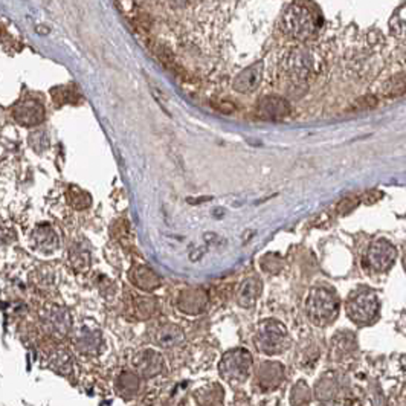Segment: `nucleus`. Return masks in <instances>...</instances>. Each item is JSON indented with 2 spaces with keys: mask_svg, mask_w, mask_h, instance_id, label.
Instances as JSON below:
<instances>
[{
  "mask_svg": "<svg viewBox=\"0 0 406 406\" xmlns=\"http://www.w3.org/2000/svg\"><path fill=\"white\" fill-rule=\"evenodd\" d=\"M290 402L295 405H304L310 402V389L307 388L304 382H298V385L292 388Z\"/></svg>",
  "mask_w": 406,
  "mask_h": 406,
  "instance_id": "obj_29",
  "label": "nucleus"
},
{
  "mask_svg": "<svg viewBox=\"0 0 406 406\" xmlns=\"http://www.w3.org/2000/svg\"><path fill=\"white\" fill-rule=\"evenodd\" d=\"M66 196H68V202L75 210H86V208H89L92 203L89 193H86V191H83L78 187H69Z\"/></svg>",
  "mask_w": 406,
  "mask_h": 406,
  "instance_id": "obj_27",
  "label": "nucleus"
},
{
  "mask_svg": "<svg viewBox=\"0 0 406 406\" xmlns=\"http://www.w3.org/2000/svg\"><path fill=\"white\" fill-rule=\"evenodd\" d=\"M43 327L54 338H65L72 327V318L66 309L51 306L43 313Z\"/></svg>",
  "mask_w": 406,
  "mask_h": 406,
  "instance_id": "obj_8",
  "label": "nucleus"
},
{
  "mask_svg": "<svg viewBox=\"0 0 406 406\" xmlns=\"http://www.w3.org/2000/svg\"><path fill=\"white\" fill-rule=\"evenodd\" d=\"M49 367L55 373L63 374V376H68V374H70V373H72V370H74L72 357H70L69 353L65 352V350H58V352H55L51 356Z\"/></svg>",
  "mask_w": 406,
  "mask_h": 406,
  "instance_id": "obj_25",
  "label": "nucleus"
},
{
  "mask_svg": "<svg viewBox=\"0 0 406 406\" xmlns=\"http://www.w3.org/2000/svg\"><path fill=\"white\" fill-rule=\"evenodd\" d=\"M284 380V365L275 361H267L260 365L256 376V384L261 391L270 393L283 384Z\"/></svg>",
  "mask_w": 406,
  "mask_h": 406,
  "instance_id": "obj_10",
  "label": "nucleus"
},
{
  "mask_svg": "<svg viewBox=\"0 0 406 406\" xmlns=\"http://www.w3.org/2000/svg\"><path fill=\"white\" fill-rule=\"evenodd\" d=\"M257 348L267 356L283 353L289 345V333L281 322L275 320H266L260 322L253 338Z\"/></svg>",
  "mask_w": 406,
  "mask_h": 406,
  "instance_id": "obj_4",
  "label": "nucleus"
},
{
  "mask_svg": "<svg viewBox=\"0 0 406 406\" xmlns=\"http://www.w3.org/2000/svg\"><path fill=\"white\" fill-rule=\"evenodd\" d=\"M257 114L266 121H281L290 115L289 102L280 97H265L257 106Z\"/></svg>",
  "mask_w": 406,
  "mask_h": 406,
  "instance_id": "obj_13",
  "label": "nucleus"
},
{
  "mask_svg": "<svg viewBox=\"0 0 406 406\" xmlns=\"http://www.w3.org/2000/svg\"><path fill=\"white\" fill-rule=\"evenodd\" d=\"M263 69H265V66H263L261 61H258L242 70L234 79V89L240 93H252L261 83Z\"/></svg>",
  "mask_w": 406,
  "mask_h": 406,
  "instance_id": "obj_15",
  "label": "nucleus"
},
{
  "mask_svg": "<svg viewBox=\"0 0 406 406\" xmlns=\"http://www.w3.org/2000/svg\"><path fill=\"white\" fill-rule=\"evenodd\" d=\"M347 315L353 322L365 325L376 320L379 315V299L371 290H361L347 301Z\"/></svg>",
  "mask_w": 406,
  "mask_h": 406,
  "instance_id": "obj_6",
  "label": "nucleus"
},
{
  "mask_svg": "<svg viewBox=\"0 0 406 406\" xmlns=\"http://www.w3.org/2000/svg\"><path fill=\"white\" fill-rule=\"evenodd\" d=\"M129 278L132 284L136 286L138 289L151 292L157 288H161V278H159L153 270L147 266H134L132 267Z\"/></svg>",
  "mask_w": 406,
  "mask_h": 406,
  "instance_id": "obj_18",
  "label": "nucleus"
},
{
  "mask_svg": "<svg viewBox=\"0 0 406 406\" xmlns=\"http://www.w3.org/2000/svg\"><path fill=\"white\" fill-rule=\"evenodd\" d=\"M139 374L132 373V371H124L118 376L115 382V391L119 397L123 399H132V397L136 396L139 389Z\"/></svg>",
  "mask_w": 406,
  "mask_h": 406,
  "instance_id": "obj_21",
  "label": "nucleus"
},
{
  "mask_svg": "<svg viewBox=\"0 0 406 406\" xmlns=\"http://www.w3.org/2000/svg\"><path fill=\"white\" fill-rule=\"evenodd\" d=\"M133 368L141 377L151 379L164 370V357L151 348L141 350L133 357Z\"/></svg>",
  "mask_w": 406,
  "mask_h": 406,
  "instance_id": "obj_9",
  "label": "nucleus"
},
{
  "mask_svg": "<svg viewBox=\"0 0 406 406\" xmlns=\"http://www.w3.org/2000/svg\"><path fill=\"white\" fill-rule=\"evenodd\" d=\"M252 368V354L244 348L229 350V352L223 354L219 364V373L221 379L228 382L231 387L244 384L249 379Z\"/></svg>",
  "mask_w": 406,
  "mask_h": 406,
  "instance_id": "obj_3",
  "label": "nucleus"
},
{
  "mask_svg": "<svg viewBox=\"0 0 406 406\" xmlns=\"http://www.w3.org/2000/svg\"><path fill=\"white\" fill-rule=\"evenodd\" d=\"M263 286L260 278L257 276H248L238 286L237 290V302L244 309H251L256 306V302L258 301L261 295Z\"/></svg>",
  "mask_w": 406,
  "mask_h": 406,
  "instance_id": "obj_16",
  "label": "nucleus"
},
{
  "mask_svg": "<svg viewBox=\"0 0 406 406\" xmlns=\"http://www.w3.org/2000/svg\"><path fill=\"white\" fill-rule=\"evenodd\" d=\"M306 310L310 321L320 327H325L338 318L341 301L331 289L315 286L307 297Z\"/></svg>",
  "mask_w": 406,
  "mask_h": 406,
  "instance_id": "obj_2",
  "label": "nucleus"
},
{
  "mask_svg": "<svg viewBox=\"0 0 406 406\" xmlns=\"http://www.w3.org/2000/svg\"><path fill=\"white\" fill-rule=\"evenodd\" d=\"M321 22V14L312 3L295 2L283 15V29L290 38L306 42L318 34Z\"/></svg>",
  "mask_w": 406,
  "mask_h": 406,
  "instance_id": "obj_1",
  "label": "nucleus"
},
{
  "mask_svg": "<svg viewBox=\"0 0 406 406\" xmlns=\"http://www.w3.org/2000/svg\"><path fill=\"white\" fill-rule=\"evenodd\" d=\"M223 388L219 384H211L198 388L194 393V397L197 399V403L201 405H220L223 403Z\"/></svg>",
  "mask_w": 406,
  "mask_h": 406,
  "instance_id": "obj_22",
  "label": "nucleus"
},
{
  "mask_svg": "<svg viewBox=\"0 0 406 406\" xmlns=\"http://www.w3.org/2000/svg\"><path fill=\"white\" fill-rule=\"evenodd\" d=\"M356 347L352 333H338V336L331 341V359L336 362L348 359L354 353Z\"/></svg>",
  "mask_w": 406,
  "mask_h": 406,
  "instance_id": "obj_20",
  "label": "nucleus"
},
{
  "mask_svg": "<svg viewBox=\"0 0 406 406\" xmlns=\"http://www.w3.org/2000/svg\"><path fill=\"white\" fill-rule=\"evenodd\" d=\"M389 31L397 40L406 42V3L397 8L393 14L391 20H389Z\"/></svg>",
  "mask_w": 406,
  "mask_h": 406,
  "instance_id": "obj_24",
  "label": "nucleus"
},
{
  "mask_svg": "<svg viewBox=\"0 0 406 406\" xmlns=\"http://www.w3.org/2000/svg\"><path fill=\"white\" fill-rule=\"evenodd\" d=\"M157 310V301L153 297H136L134 299V312L139 320H148Z\"/></svg>",
  "mask_w": 406,
  "mask_h": 406,
  "instance_id": "obj_26",
  "label": "nucleus"
},
{
  "mask_svg": "<svg viewBox=\"0 0 406 406\" xmlns=\"http://www.w3.org/2000/svg\"><path fill=\"white\" fill-rule=\"evenodd\" d=\"M54 100L58 102V104H65V102L74 101L75 97V91L70 89V87H58V89L52 91Z\"/></svg>",
  "mask_w": 406,
  "mask_h": 406,
  "instance_id": "obj_30",
  "label": "nucleus"
},
{
  "mask_svg": "<svg viewBox=\"0 0 406 406\" xmlns=\"http://www.w3.org/2000/svg\"><path fill=\"white\" fill-rule=\"evenodd\" d=\"M74 345L79 353L87 356H95L100 353L101 347V331L89 324H83L74 333Z\"/></svg>",
  "mask_w": 406,
  "mask_h": 406,
  "instance_id": "obj_11",
  "label": "nucleus"
},
{
  "mask_svg": "<svg viewBox=\"0 0 406 406\" xmlns=\"http://www.w3.org/2000/svg\"><path fill=\"white\" fill-rule=\"evenodd\" d=\"M396 256L397 252L391 243L384 240V238H377V240H374L370 244L365 261H367V265L373 272L384 274L394 265Z\"/></svg>",
  "mask_w": 406,
  "mask_h": 406,
  "instance_id": "obj_7",
  "label": "nucleus"
},
{
  "mask_svg": "<svg viewBox=\"0 0 406 406\" xmlns=\"http://www.w3.org/2000/svg\"><path fill=\"white\" fill-rule=\"evenodd\" d=\"M31 242H33V246L38 252L52 253L58 248V235L51 226H47V225L36 228L33 235H31Z\"/></svg>",
  "mask_w": 406,
  "mask_h": 406,
  "instance_id": "obj_17",
  "label": "nucleus"
},
{
  "mask_svg": "<svg viewBox=\"0 0 406 406\" xmlns=\"http://www.w3.org/2000/svg\"><path fill=\"white\" fill-rule=\"evenodd\" d=\"M208 304V295L202 289H187L178 298V307L182 313L198 315Z\"/></svg>",
  "mask_w": 406,
  "mask_h": 406,
  "instance_id": "obj_14",
  "label": "nucleus"
},
{
  "mask_svg": "<svg viewBox=\"0 0 406 406\" xmlns=\"http://www.w3.org/2000/svg\"><path fill=\"white\" fill-rule=\"evenodd\" d=\"M185 339V333L179 325L174 324H165L162 327H159L155 334V344L161 348H174L180 345Z\"/></svg>",
  "mask_w": 406,
  "mask_h": 406,
  "instance_id": "obj_19",
  "label": "nucleus"
},
{
  "mask_svg": "<svg viewBox=\"0 0 406 406\" xmlns=\"http://www.w3.org/2000/svg\"><path fill=\"white\" fill-rule=\"evenodd\" d=\"M13 116L22 125L34 127L43 123L45 109L38 101L23 100L13 107Z\"/></svg>",
  "mask_w": 406,
  "mask_h": 406,
  "instance_id": "obj_12",
  "label": "nucleus"
},
{
  "mask_svg": "<svg viewBox=\"0 0 406 406\" xmlns=\"http://www.w3.org/2000/svg\"><path fill=\"white\" fill-rule=\"evenodd\" d=\"M318 61L315 54L307 47H293L283 60L286 75L297 83H304L316 72Z\"/></svg>",
  "mask_w": 406,
  "mask_h": 406,
  "instance_id": "obj_5",
  "label": "nucleus"
},
{
  "mask_svg": "<svg viewBox=\"0 0 406 406\" xmlns=\"http://www.w3.org/2000/svg\"><path fill=\"white\" fill-rule=\"evenodd\" d=\"M70 263H72V267L78 272H86L91 266V256L84 248H72L70 251Z\"/></svg>",
  "mask_w": 406,
  "mask_h": 406,
  "instance_id": "obj_28",
  "label": "nucleus"
},
{
  "mask_svg": "<svg viewBox=\"0 0 406 406\" xmlns=\"http://www.w3.org/2000/svg\"><path fill=\"white\" fill-rule=\"evenodd\" d=\"M406 93V75H397L387 79L380 87V95L387 98H396Z\"/></svg>",
  "mask_w": 406,
  "mask_h": 406,
  "instance_id": "obj_23",
  "label": "nucleus"
}]
</instances>
